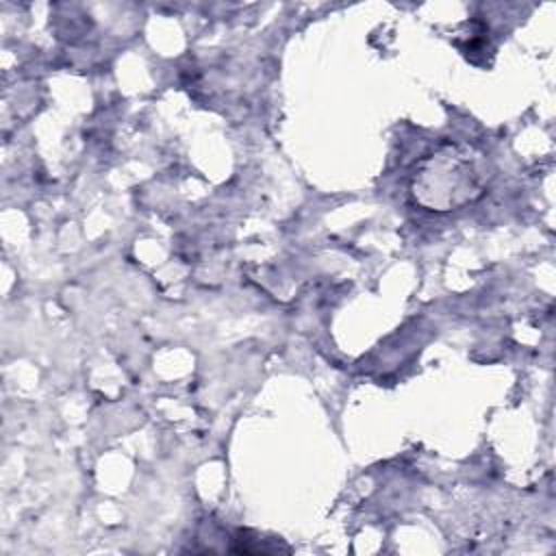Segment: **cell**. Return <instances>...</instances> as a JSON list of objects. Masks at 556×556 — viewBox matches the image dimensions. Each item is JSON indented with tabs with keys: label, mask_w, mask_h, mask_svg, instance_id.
<instances>
[{
	"label": "cell",
	"mask_w": 556,
	"mask_h": 556,
	"mask_svg": "<svg viewBox=\"0 0 556 556\" xmlns=\"http://www.w3.org/2000/svg\"><path fill=\"white\" fill-rule=\"evenodd\" d=\"M489 182V163L467 141H441L424 154L410 174V193L428 211L445 213L476 202Z\"/></svg>",
	"instance_id": "obj_1"
}]
</instances>
